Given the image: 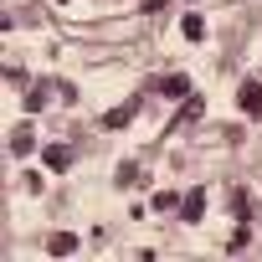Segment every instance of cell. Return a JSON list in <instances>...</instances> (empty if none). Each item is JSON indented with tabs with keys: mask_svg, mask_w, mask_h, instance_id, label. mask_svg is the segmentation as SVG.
<instances>
[{
	"mask_svg": "<svg viewBox=\"0 0 262 262\" xmlns=\"http://www.w3.org/2000/svg\"><path fill=\"white\" fill-rule=\"evenodd\" d=\"M236 108H242L247 118H262V82H257V77H247V82L236 88Z\"/></svg>",
	"mask_w": 262,
	"mask_h": 262,
	"instance_id": "6da1fadb",
	"label": "cell"
},
{
	"mask_svg": "<svg viewBox=\"0 0 262 262\" xmlns=\"http://www.w3.org/2000/svg\"><path fill=\"white\" fill-rule=\"evenodd\" d=\"M134 113H139V103H123V108H108V113H103V128H128V123H134Z\"/></svg>",
	"mask_w": 262,
	"mask_h": 262,
	"instance_id": "3957f363",
	"label": "cell"
},
{
	"mask_svg": "<svg viewBox=\"0 0 262 262\" xmlns=\"http://www.w3.org/2000/svg\"><path fill=\"white\" fill-rule=\"evenodd\" d=\"M201 216H206V190H190V195L180 201V221H190V226H195Z\"/></svg>",
	"mask_w": 262,
	"mask_h": 262,
	"instance_id": "7a4b0ae2",
	"label": "cell"
},
{
	"mask_svg": "<svg viewBox=\"0 0 262 262\" xmlns=\"http://www.w3.org/2000/svg\"><path fill=\"white\" fill-rule=\"evenodd\" d=\"M180 31H185V41H206V21H201V16H185Z\"/></svg>",
	"mask_w": 262,
	"mask_h": 262,
	"instance_id": "8992f818",
	"label": "cell"
},
{
	"mask_svg": "<svg viewBox=\"0 0 262 262\" xmlns=\"http://www.w3.org/2000/svg\"><path fill=\"white\" fill-rule=\"evenodd\" d=\"M47 252H52V257H72V252H77V236H72V231H57V236L47 242Z\"/></svg>",
	"mask_w": 262,
	"mask_h": 262,
	"instance_id": "5b68a950",
	"label": "cell"
},
{
	"mask_svg": "<svg viewBox=\"0 0 262 262\" xmlns=\"http://www.w3.org/2000/svg\"><path fill=\"white\" fill-rule=\"evenodd\" d=\"M11 149H16V155H31V134H26V128H21V134L11 139Z\"/></svg>",
	"mask_w": 262,
	"mask_h": 262,
	"instance_id": "9c48e42d",
	"label": "cell"
},
{
	"mask_svg": "<svg viewBox=\"0 0 262 262\" xmlns=\"http://www.w3.org/2000/svg\"><path fill=\"white\" fill-rule=\"evenodd\" d=\"M160 93H165V98H190V77H185V72H170V77L160 82Z\"/></svg>",
	"mask_w": 262,
	"mask_h": 262,
	"instance_id": "277c9868",
	"label": "cell"
},
{
	"mask_svg": "<svg viewBox=\"0 0 262 262\" xmlns=\"http://www.w3.org/2000/svg\"><path fill=\"white\" fill-rule=\"evenodd\" d=\"M175 206H180L175 190H160V195H155V211H175Z\"/></svg>",
	"mask_w": 262,
	"mask_h": 262,
	"instance_id": "ba28073f",
	"label": "cell"
},
{
	"mask_svg": "<svg viewBox=\"0 0 262 262\" xmlns=\"http://www.w3.org/2000/svg\"><path fill=\"white\" fill-rule=\"evenodd\" d=\"M67 165H72V149L52 144V149H47V170H67Z\"/></svg>",
	"mask_w": 262,
	"mask_h": 262,
	"instance_id": "52a82bcc",
	"label": "cell"
}]
</instances>
